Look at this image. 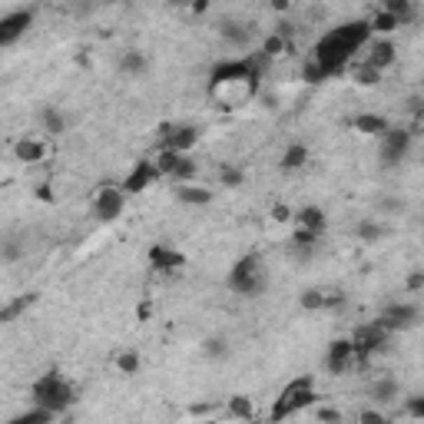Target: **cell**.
Returning a JSON list of instances; mask_svg holds the SVG:
<instances>
[{"label": "cell", "mask_w": 424, "mask_h": 424, "mask_svg": "<svg viewBox=\"0 0 424 424\" xmlns=\"http://www.w3.org/2000/svg\"><path fill=\"white\" fill-rule=\"evenodd\" d=\"M269 60L255 57H239V60H222L219 66H212L209 73V100L215 103V110L236 113L242 106H249L259 90H262V66Z\"/></svg>", "instance_id": "6da1fadb"}, {"label": "cell", "mask_w": 424, "mask_h": 424, "mask_svg": "<svg viewBox=\"0 0 424 424\" xmlns=\"http://www.w3.org/2000/svg\"><path fill=\"white\" fill-rule=\"evenodd\" d=\"M368 37H372L368 20H348V24H341V27H332V30L312 47V60L322 63L325 73L332 76V73H338V70H345V63H348L355 53L365 50Z\"/></svg>", "instance_id": "7a4b0ae2"}, {"label": "cell", "mask_w": 424, "mask_h": 424, "mask_svg": "<svg viewBox=\"0 0 424 424\" xmlns=\"http://www.w3.org/2000/svg\"><path fill=\"white\" fill-rule=\"evenodd\" d=\"M318 404V391H315V374H302V378H292L278 398H275L272 411H269V424H282L288 418H295L299 411H309Z\"/></svg>", "instance_id": "3957f363"}, {"label": "cell", "mask_w": 424, "mask_h": 424, "mask_svg": "<svg viewBox=\"0 0 424 424\" xmlns=\"http://www.w3.org/2000/svg\"><path fill=\"white\" fill-rule=\"evenodd\" d=\"M30 398H34V408H43V411H50V414H63L76 404V385L66 381L60 372H47L30 385Z\"/></svg>", "instance_id": "277c9868"}, {"label": "cell", "mask_w": 424, "mask_h": 424, "mask_svg": "<svg viewBox=\"0 0 424 424\" xmlns=\"http://www.w3.org/2000/svg\"><path fill=\"white\" fill-rule=\"evenodd\" d=\"M229 288H232L236 295H242V299H259V295H265L269 275H265V269H262V262H259L255 252L236 259V265L229 269Z\"/></svg>", "instance_id": "5b68a950"}, {"label": "cell", "mask_w": 424, "mask_h": 424, "mask_svg": "<svg viewBox=\"0 0 424 424\" xmlns=\"http://www.w3.org/2000/svg\"><path fill=\"white\" fill-rule=\"evenodd\" d=\"M126 189L120 183H103L97 189V196H93V215L100 219V222H116L120 215L126 212Z\"/></svg>", "instance_id": "8992f818"}, {"label": "cell", "mask_w": 424, "mask_h": 424, "mask_svg": "<svg viewBox=\"0 0 424 424\" xmlns=\"http://www.w3.org/2000/svg\"><path fill=\"white\" fill-rule=\"evenodd\" d=\"M388 338H391V332H388L378 318L368 322V325H362V328L351 335V341H355V355H358V365H365L372 355H378V351H385Z\"/></svg>", "instance_id": "52a82bcc"}, {"label": "cell", "mask_w": 424, "mask_h": 424, "mask_svg": "<svg viewBox=\"0 0 424 424\" xmlns=\"http://www.w3.org/2000/svg\"><path fill=\"white\" fill-rule=\"evenodd\" d=\"M378 322L385 325L391 335H398V332H408V328L421 322V309L411 305V302H391L385 312L378 315Z\"/></svg>", "instance_id": "ba28073f"}, {"label": "cell", "mask_w": 424, "mask_h": 424, "mask_svg": "<svg viewBox=\"0 0 424 424\" xmlns=\"http://www.w3.org/2000/svg\"><path fill=\"white\" fill-rule=\"evenodd\" d=\"M411 129H388L385 136H381V150H378V160H381V166L385 169H395L404 156H408V150H411Z\"/></svg>", "instance_id": "9c48e42d"}, {"label": "cell", "mask_w": 424, "mask_h": 424, "mask_svg": "<svg viewBox=\"0 0 424 424\" xmlns=\"http://www.w3.org/2000/svg\"><path fill=\"white\" fill-rule=\"evenodd\" d=\"M34 24V7H17V10L0 17V47H13Z\"/></svg>", "instance_id": "30bf717a"}, {"label": "cell", "mask_w": 424, "mask_h": 424, "mask_svg": "<svg viewBox=\"0 0 424 424\" xmlns=\"http://www.w3.org/2000/svg\"><path fill=\"white\" fill-rule=\"evenodd\" d=\"M355 365H358L355 341H351V338H335V341L328 345V355H325V368H328V374L341 378V374H348Z\"/></svg>", "instance_id": "8fae6325"}, {"label": "cell", "mask_w": 424, "mask_h": 424, "mask_svg": "<svg viewBox=\"0 0 424 424\" xmlns=\"http://www.w3.org/2000/svg\"><path fill=\"white\" fill-rule=\"evenodd\" d=\"M219 37L232 47V50H249L255 43V27L246 24V20H219Z\"/></svg>", "instance_id": "7c38bea8"}, {"label": "cell", "mask_w": 424, "mask_h": 424, "mask_svg": "<svg viewBox=\"0 0 424 424\" xmlns=\"http://www.w3.org/2000/svg\"><path fill=\"white\" fill-rule=\"evenodd\" d=\"M160 176H156V169H153V162L150 160H139L129 173H126V179L120 183V186L126 189V196H139V192H146V189L156 183Z\"/></svg>", "instance_id": "4fadbf2b"}, {"label": "cell", "mask_w": 424, "mask_h": 424, "mask_svg": "<svg viewBox=\"0 0 424 424\" xmlns=\"http://www.w3.org/2000/svg\"><path fill=\"white\" fill-rule=\"evenodd\" d=\"M13 160L24 162V166H37L47 160V139L40 136H20L13 139Z\"/></svg>", "instance_id": "5bb4252c"}, {"label": "cell", "mask_w": 424, "mask_h": 424, "mask_svg": "<svg viewBox=\"0 0 424 424\" xmlns=\"http://www.w3.org/2000/svg\"><path fill=\"white\" fill-rule=\"evenodd\" d=\"M365 391H368V401H372V404H391V401H398L401 385H398V378L381 374V378H372Z\"/></svg>", "instance_id": "9a60e30c"}, {"label": "cell", "mask_w": 424, "mask_h": 424, "mask_svg": "<svg viewBox=\"0 0 424 424\" xmlns=\"http://www.w3.org/2000/svg\"><path fill=\"white\" fill-rule=\"evenodd\" d=\"M395 60H398V47H395L391 40H374L372 47H368V57H365V63H368V66H374L378 73L391 70V66H395Z\"/></svg>", "instance_id": "2e32d148"}, {"label": "cell", "mask_w": 424, "mask_h": 424, "mask_svg": "<svg viewBox=\"0 0 424 424\" xmlns=\"http://www.w3.org/2000/svg\"><path fill=\"white\" fill-rule=\"evenodd\" d=\"M351 129H355V133H362V136L381 139L388 129H391V123H388L381 113H358V116L351 120Z\"/></svg>", "instance_id": "e0dca14e"}, {"label": "cell", "mask_w": 424, "mask_h": 424, "mask_svg": "<svg viewBox=\"0 0 424 424\" xmlns=\"http://www.w3.org/2000/svg\"><path fill=\"white\" fill-rule=\"evenodd\" d=\"M150 265L156 272H176V269H183L186 265V255L183 252L169 249V246H153L150 249Z\"/></svg>", "instance_id": "ac0fdd59"}, {"label": "cell", "mask_w": 424, "mask_h": 424, "mask_svg": "<svg viewBox=\"0 0 424 424\" xmlns=\"http://www.w3.org/2000/svg\"><path fill=\"white\" fill-rule=\"evenodd\" d=\"M295 225H302V229H309V232H315V236L322 239L328 232V215H325L322 206H302L295 212Z\"/></svg>", "instance_id": "d6986e66"}, {"label": "cell", "mask_w": 424, "mask_h": 424, "mask_svg": "<svg viewBox=\"0 0 424 424\" xmlns=\"http://www.w3.org/2000/svg\"><path fill=\"white\" fill-rule=\"evenodd\" d=\"M299 305H302V312H322V309L341 305V295H328L322 288H305L299 295Z\"/></svg>", "instance_id": "ffe728a7"}, {"label": "cell", "mask_w": 424, "mask_h": 424, "mask_svg": "<svg viewBox=\"0 0 424 424\" xmlns=\"http://www.w3.org/2000/svg\"><path fill=\"white\" fill-rule=\"evenodd\" d=\"M176 199L183 202V206H192V209H206L212 206V189L206 186H196V183H189V186H176Z\"/></svg>", "instance_id": "44dd1931"}, {"label": "cell", "mask_w": 424, "mask_h": 424, "mask_svg": "<svg viewBox=\"0 0 424 424\" xmlns=\"http://www.w3.org/2000/svg\"><path fill=\"white\" fill-rule=\"evenodd\" d=\"M37 292H24V295H17V299H10L3 309H0V322H17L24 312H30L34 305H37Z\"/></svg>", "instance_id": "7402d4cb"}, {"label": "cell", "mask_w": 424, "mask_h": 424, "mask_svg": "<svg viewBox=\"0 0 424 424\" xmlns=\"http://www.w3.org/2000/svg\"><path fill=\"white\" fill-rule=\"evenodd\" d=\"M225 411H229V418L249 424V421H255V398H249V395H232V398L225 401Z\"/></svg>", "instance_id": "603a6c76"}, {"label": "cell", "mask_w": 424, "mask_h": 424, "mask_svg": "<svg viewBox=\"0 0 424 424\" xmlns=\"http://www.w3.org/2000/svg\"><path fill=\"white\" fill-rule=\"evenodd\" d=\"M40 126L47 136H63L66 133V116H63L60 106H43L40 110Z\"/></svg>", "instance_id": "cb8c5ba5"}, {"label": "cell", "mask_w": 424, "mask_h": 424, "mask_svg": "<svg viewBox=\"0 0 424 424\" xmlns=\"http://www.w3.org/2000/svg\"><path fill=\"white\" fill-rule=\"evenodd\" d=\"M146 70H150V57H146L143 50H126L123 57H120V73L136 80V76H143Z\"/></svg>", "instance_id": "d4e9b609"}, {"label": "cell", "mask_w": 424, "mask_h": 424, "mask_svg": "<svg viewBox=\"0 0 424 424\" xmlns=\"http://www.w3.org/2000/svg\"><path fill=\"white\" fill-rule=\"evenodd\" d=\"M305 162H309V146H305V143H292V146H285L278 166H282L285 173H295V169H302Z\"/></svg>", "instance_id": "484cf974"}, {"label": "cell", "mask_w": 424, "mask_h": 424, "mask_svg": "<svg viewBox=\"0 0 424 424\" xmlns=\"http://www.w3.org/2000/svg\"><path fill=\"white\" fill-rule=\"evenodd\" d=\"M113 368H116L120 374H126V378H133V374H139V368H143V358H139V351L123 348V351H116Z\"/></svg>", "instance_id": "4316f807"}, {"label": "cell", "mask_w": 424, "mask_h": 424, "mask_svg": "<svg viewBox=\"0 0 424 424\" xmlns=\"http://www.w3.org/2000/svg\"><path fill=\"white\" fill-rule=\"evenodd\" d=\"M150 162H153V169H156V176H160V179H173V169H176V162H179V153L156 150L150 156Z\"/></svg>", "instance_id": "83f0119b"}, {"label": "cell", "mask_w": 424, "mask_h": 424, "mask_svg": "<svg viewBox=\"0 0 424 424\" xmlns=\"http://www.w3.org/2000/svg\"><path fill=\"white\" fill-rule=\"evenodd\" d=\"M292 50V43H288V37H282V34H269V37L262 40V50H259V57L262 60H278L282 53Z\"/></svg>", "instance_id": "f1b7e54d"}, {"label": "cell", "mask_w": 424, "mask_h": 424, "mask_svg": "<svg viewBox=\"0 0 424 424\" xmlns=\"http://www.w3.org/2000/svg\"><path fill=\"white\" fill-rule=\"evenodd\" d=\"M196 176H199L196 160H192V156H179V162H176V169H173V183H176V186H189V183H196Z\"/></svg>", "instance_id": "f546056e"}, {"label": "cell", "mask_w": 424, "mask_h": 424, "mask_svg": "<svg viewBox=\"0 0 424 424\" xmlns=\"http://www.w3.org/2000/svg\"><path fill=\"white\" fill-rule=\"evenodd\" d=\"M368 27H372V34H378L381 40H388V34H395L401 24H398V17H391L388 10H378V13H372Z\"/></svg>", "instance_id": "4dcf8cb0"}, {"label": "cell", "mask_w": 424, "mask_h": 424, "mask_svg": "<svg viewBox=\"0 0 424 424\" xmlns=\"http://www.w3.org/2000/svg\"><path fill=\"white\" fill-rule=\"evenodd\" d=\"M381 10H388L391 17H398L401 27L414 20V3H408V0H385V3H381Z\"/></svg>", "instance_id": "1f68e13d"}, {"label": "cell", "mask_w": 424, "mask_h": 424, "mask_svg": "<svg viewBox=\"0 0 424 424\" xmlns=\"http://www.w3.org/2000/svg\"><path fill=\"white\" fill-rule=\"evenodd\" d=\"M288 249L318 252V236H315V232H309V229H302V225H295V229H292V246H288Z\"/></svg>", "instance_id": "d6a6232c"}, {"label": "cell", "mask_w": 424, "mask_h": 424, "mask_svg": "<svg viewBox=\"0 0 424 424\" xmlns=\"http://www.w3.org/2000/svg\"><path fill=\"white\" fill-rule=\"evenodd\" d=\"M351 80H355L358 87H378V83H381V73H378L374 66H368V63L362 60L358 66H355V73H351Z\"/></svg>", "instance_id": "836d02e7"}, {"label": "cell", "mask_w": 424, "mask_h": 424, "mask_svg": "<svg viewBox=\"0 0 424 424\" xmlns=\"http://www.w3.org/2000/svg\"><path fill=\"white\" fill-rule=\"evenodd\" d=\"M219 183H222L225 189H236L246 183V173H242L239 166H232V162H222V166H219Z\"/></svg>", "instance_id": "e575fe53"}, {"label": "cell", "mask_w": 424, "mask_h": 424, "mask_svg": "<svg viewBox=\"0 0 424 424\" xmlns=\"http://www.w3.org/2000/svg\"><path fill=\"white\" fill-rule=\"evenodd\" d=\"M202 351H206V358H212V362H225L232 348L225 345V338H206L202 341Z\"/></svg>", "instance_id": "d590c367"}, {"label": "cell", "mask_w": 424, "mask_h": 424, "mask_svg": "<svg viewBox=\"0 0 424 424\" xmlns=\"http://www.w3.org/2000/svg\"><path fill=\"white\" fill-rule=\"evenodd\" d=\"M355 236L362 239V242H381L385 229L374 222V219H362V222H358V229H355Z\"/></svg>", "instance_id": "8d00e7d4"}, {"label": "cell", "mask_w": 424, "mask_h": 424, "mask_svg": "<svg viewBox=\"0 0 424 424\" xmlns=\"http://www.w3.org/2000/svg\"><path fill=\"white\" fill-rule=\"evenodd\" d=\"M302 80H305V83H322V80H328V73H325L322 63L309 57V60L302 63Z\"/></svg>", "instance_id": "74e56055"}, {"label": "cell", "mask_w": 424, "mask_h": 424, "mask_svg": "<svg viewBox=\"0 0 424 424\" xmlns=\"http://www.w3.org/2000/svg\"><path fill=\"white\" fill-rule=\"evenodd\" d=\"M53 418H57V414L43 411V408H34V411H27V414H20V418H13L10 424H53Z\"/></svg>", "instance_id": "f35d334b"}, {"label": "cell", "mask_w": 424, "mask_h": 424, "mask_svg": "<svg viewBox=\"0 0 424 424\" xmlns=\"http://www.w3.org/2000/svg\"><path fill=\"white\" fill-rule=\"evenodd\" d=\"M404 414L414 418V421H424V395H411V398H404Z\"/></svg>", "instance_id": "ab89813d"}, {"label": "cell", "mask_w": 424, "mask_h": 424, "mask_svg": "<svg viewBox=\"0 0 424 424\" xmlns=\"http://www.w3.org/2000/svg\"><path fill=\"white\" fill-rule=\"evenodd\" d=\"M315 421L318 424H345V414L338 408H315Z\"/></svg>", "instance_id": "60d3db41"}, {"label": "cell", "mask_w": 424, "mask_h": 424, "mask_svg": "<svg viewBox=\"0 0 424 424\" xmlns=\"http://www.w3.org/2000/svg\"><path fill=\"white\" fill-rule=\"evenodd\" d=\"M215 408H219V404H215V401H202V404H189L186 408V414H192V418H215Z\"/></svg>", "instance_id": "b9f144b4"}, {"label": "cell", "mask_w": 424, "mask_h": 424, "mask_svg": "<svg viewBox=\"0 0 424 424\" xmlns=\"http://www.w3.org/2000/svg\"><path fill=\"white\" fill-rule=\"evenodd\" d=\"M269 215H272L275 222H292V215H295V209H292V206H288V202H275L272 209H269Z\"/></svg>", "instance_id": "7bdbcfd3"}, {"label": "cell", "mask_w": 424, "mask_h": 424, "mask_svg": "<svg viewBox=\"0 0 424 424\" xmlns=\"http://www.w3.org/2000/svg\"><path fill=\"white\" fill-rule=\"evenodd\" d=\"M358 424H395V421H391V418H385L378 408H365V411L358 414Z\"/></svg>", "instance_id": "ee69618b"}, {"label": "cell", "mask_w": 424, "mask_h": 424, "mask_svg": "<svg viewBox=\"0 0 424 424\" xmlns=\"http://www.w3.org/2000/svg\"><path fill=\"white\" fill-rule=\"evenodd\" d=\"M378 209L381 212H404V199H398V196H385V199H378Z\"/></svg>", "instance_id": "f6af8a7d"}, {"label": "cell", "mask_w": 424, "mask_h": 424, "mask_svg": "<svg viewBox=\"0 0 424 424\" xmlns=\"http://www.w3.org/2000/svg\"><path fill=\"white\" fill-rule=\"evenodd\" d=\"M0 255H3V262H17V259H20V246L7 239V242H3V249H0Z\"/></svg>", "instance_id": "bcb514c9"}, {"label": "cell", "mask_w": 424, "mask_h": 424, "mask_svg": "<svg viewBox=\"0 0 424 424\" xmlns=\"http://www.w3.org/2000/svg\"><path fill=\"white\" fill-rule=\"evenodd\" d=\"M404 285H408V292H421V288H424V269H418V272L408 275V282H404Z\"/></svg>", "instance_id": "7dc6e473"}, {"label": "cell", "mask_w": 424, "mask_h": 424, "mask_svg": "<svg viewBox=\"0 0 424 424\" xmlns=\"http://www.w3.org/2000/svg\"><path fill=\"white\" fill-rule=\"evenodd\" d=\"M136 318H139V322H150V318H153V302H139V305H136Z\"/></svg>", "instance_id": "c3c4849f"}, {"label": "cell", "mask_w": 424, "mask_h": 424, "mask_svg": "<svg viewBox=\"0 0 424 424\" xmlns=\"http://www.w3.org/2000/svg\"><path fill=\"white\" fill-rule=\"evenodd\" d=\"M37 199H40V202H53L57 196H53V189L47 186V183H40V186H37Z\"/></svg>", "instance_id": "681fc988"}, {"label": "cell", "mask_w": 424, "mask_h": 424, "mask_svg": "<svg viewBox=\"0 0 424 424\" xmlns=\"http://www.w3.org/2000/svg\"><path fill=\"white\" fill-rule=\"evenodd\" d=\"M272 10H278V13H285V10H288V3H285V0H275V3H272Z\"/></svg>", "instance_id": "f907efd6"}, {"label": "cell", "mask_w": 424, "mask_h": 424, "mask_svg": "<svg viewBox=\"0 0 424 424\" xmlns=\"http://www.w3.org/2000/svg\"><path fill=\"white\" fill-rule=\"evenodd\" d=\"M206 10H209V3H202V0L199 3H192V13H206Z\"/></svg>", "instance_id": "816d5d0a"}, {"label": "cell", "mask_w": 424, "mask_h": 424, "mask_svg": "<svg viewBox=\"0 0 424 424\" xmlns=\"http://www.w3.org/2000/svg\"><path fill=\"white\" fill-rule=\"evenodd\" d=\"M196 424H215V418H202V421H196Z\"/></svg>", "instance_id": "f5cc1de1"}, {"label": "cell", "mask_w": 424, "mask_h": 424, "mask_svg": "<svg viewBox=\"0 0 424 424\" xmlns=\"http://www.w3.org/2000/svg\"><path fill=\"white\" fill-rule=\"evenodd\" d=\"M418 120H421V123H424V106H421V110H418Z\"/></svg>", "instance_id": "db71d44e"}]
</instances>
